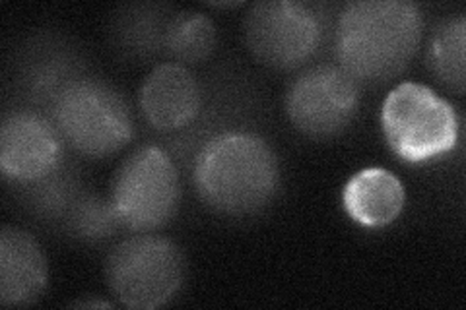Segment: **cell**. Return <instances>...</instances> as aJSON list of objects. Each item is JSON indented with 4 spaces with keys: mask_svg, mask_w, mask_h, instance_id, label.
Instances as JSON below:
<instances>
[{
    "mask_svg": "<svg viewBox=\"0 0 466 310\" xmlns=\"http://www.w3.org/2000/svg\"><path fill=\"white\" fill-rule=\"evenodd\" d=\"M140 109L150 126L162 132L183 130L197 121L202 92L187 66L166 63L156 66L140 90Z\"/></svg>",
    "mask_w": 466,
    "mask_h": 310,
    "instance_id": "cell-10",
    "label": "cell"
},
{
    "mask_svg": "<svg viewBox=\"0 0 466 310\" xmlns=\"http://www.w3.org/2000/svg\"><path fill=\"white\" fill-rule=\"evenodd\" d=\"M216 47V27L200 12H175L166 27L162 53L175 63L195 65L208 58Z\"/></svg>",
    "mask_w": 466,
    "mask_h": 310,
    "instance_id": "cell-15",
    "label": "cell"
},
{
    "mask_svg": "<svg viewBox=\"0 0 466 310\" xmlns=\"http://www.w3.org/2000/svg\"><path fill=\"white\" fill-rule=\"evenodd\" d=\"M47 116L72 150L87 157L113 155L133 138L125 99L106 82L86 74L58 95Z\"/></svg>",
    "mask_w": 466,
    "mask_h": 310,
    "instance_id": "cell-3",
    "label": "cell"
},
{
    "mask_svg": "<svg viewBox=\"0 0 466 310\" xmlns=\"http://www.w3.org/2000/svg\"><path fill=\"white\" fill-rule=\"evenodd\" d=\"M179 196V173L171 155L162 147L144 145L116 171L111 204L121 225L146 233L167 224L177 212Z\"/></svg>",
    "mask_w": 466,
    "mask_h": 310,
    "instance_id": "cell-6",
    "label": "cell"
},
{
    "mask_svg": "<svg viewBox=\"0 0 466 310\" xmlns=\"http://www.w3.org/2000/svg\"><path fill=\"white\" fill-rule=\"evenodd\" d=\"M247 47L262 65L291 70L319 49L323 18L315 6L294 0H267L249 8L245 16Z\"/></svg>",
    "mask_w": 466,
    "mask_h": 310,
    "instance_id": "cell-7",
    "label": "cell"
},
{
    "mask_svg": "<svg viewBox=\"0 0 466 310\" xmlns=\"http://www.w3.org/2000/svg\"><path fill=\"white\" fill-rule=\"evenodd\" d=\"M464 47L466 20L464 16H455L435 29L426 55V63L433 76L459 95L464 94L466 84Z\"/></svg>",
    "mask_w": 466,
    "mask_h": 310,
    "instance_id": "cell-14",
    "label": "cell"
},
{
    "mask_svg": "<svg viewBox=\"0 0 466 310\" xmlns=\"http://www.w3.org/2000/svg\"><path fill=\"white\" fill-rule=\"evenodd\" d=\"M63 164V138L47 115L12 111L0 128V167L18 185L34 183Z\"/></svg>",
    "mask_w": 466,
    "mask_h": 310,
    "instance_id": "cell-9",
    "label": "cell"
},
{
    "mask_svg": "<svg viewBox=\"0 0 466 310\" xmlns=\"http://www.w3.org/2000/svg\"><path fill=\"white\" fill-rule=\"evenodd\" d=\"M185 275L183 255L171 241L135 235L116 245L106 264L107 285L128 308L152 310L177 295Z\"/></svg>",
    "mask_w": 466,
    "mask_h": 310,
    "instance_id": "cell-5",
    "label": "cell"
},
{
    "mask_svg": "<svg viewBox=\"0 0 466 310\" xmlns=\"http://www.w3.org/2000/svg\"><path fill=\"white\" fill-rule=\"evenodd\" d=\"M381 125L390 150L406 164H424L453 152L459 140L455 107L414 82H404L387 95Z\"/></svg>",
    "mask_w": 466,
    "mask_h": 310,
    "instance_id": "cell-4",
    "label": "cell"
},
{
    "mask_svg": "<svg viewBox=\"0 0 466 310\" xmlns=\"http://www.w3.org/2000/svg\"><path fill=\"white\" fill-rule=\"evenodd\" d=\"M82 76L84 72L78 58L72 56L68 51H43L27 66L24 74V85L29 99L49 115L58 95Z\"/></svg>",
    "mask_w": 466,
    "mask_h": 310,
    "instance_id": "cell-13",
    "label": "cell"
},
{
    "mask_svg": "<svg viewBox=\"0 0 466 310\" xmlns=\"http://www.w3.org/2000/svg\"><path fill=\"white\" fill-rule=\"evenodd\" d=\"M119 225L121 221L115 214L111 200L107 202L90 192H84L65 221L68 233L86 241L107 239Z\"/></svg>",
    "mask_w": 466,
    "mask_h": 310,
    "instance_id": "cell-17",
    "label": "cell"
},
{
    "mask_svg": "<svg viewBox=\"0 0 466 310\" xmlns=\"http://www.w3.org/2000/svg\"><path fill=\"white\" fill-rule=\"evenodd\" d=\"M47 287V260L37 241L18 227L0 233V303L27 306Z\"/></svg>",
    "mask_w": 466,
    "mask_h": 310,
    "instance_id": "cell-11",
    "label": "cell"
},
{
    "mask_svg": "<svg viewBox=\"0 0 466 310\" xmlns=\"http://www.w3.org/2000/svg\"><path fill=\"white\" fill-rule=\"evenodd\" d=\"M348 215L363 227H385L395 221L406 202L402 183L381 167L358 171L344 186L342 195Z\"/></svg>",
    "mask_w": 466,
    "mask_h": 310,
    "instance_id": "cell-12",
    "label": "cell"
},
{
    "mask_svg": "<svg viewBox=\"0 0 466 310\" xmlns=\"http://www.w3.org/2000/svg\"><path fill=\"white\" fill-rule=\"evenodd\" d=\"M24 186H29L25 200L32 205V210L43 219L58 221L63 225L78 198L84 195L75 171L66 169L63 164L43 179L25 183Z\"/></svg>",
    "mask_w": 466,
    "mask_h": 310,
    "instance_id": "cell-16",
    "label": "cell"
},
{
    "mask_svg": "<svg viewBox=\"0 0 466 310\" xmlns=\"http://www.w3.org/2000/svg\"><path fill=\"white\" fill-rule=\"evenodd\" d=\"M424 18L408 0H358L344 6L334 32V51L356 82H387L410 65Z\"/></svg>",
    "mask_w": 466,
    "mask_h": 310,
    "instance_id": "cell-1",
    "label": "cell"
},
{
    "mask_svg": "<svg viewBox=\"0 0 466 310\" xmlns=\"http://www.w3.org/2000/svg\"><path fill=\"white\" fill-rule=\"evenodd\" d=\"M193 181L212 210L249 215L265 208L279 190V157L265 138L251 132H222L198 150Z\"/></svg>",
    "mask_w": 466,
    "mask_h": 310,
    "instance_id": "cell-2",
    "label": "cell"
},
{
    "mask_svg": "<svg viewBox=\"0 0 466 310\" xmlns=\"http://www.w3.org/2000/svg\"><path fill=\"white\" fill-rule=\"evenodd\" d=\"M360 87L350 74L334 65H319L291 82L286 113L305 136L332 138L354 121Z\"/></svg>",
    "mask_w": 466,
    "mask_h": 310,
    "instance_id": "cell-8",
    "label": "cell"
},
{
    "mask_svg": "<svg viewBox=\"0 0 466 310\" xmlns=\"http://www.w3.org/2000/svg\"><path fill=\"white\" fill-rule=\"evenodd\" d=\"M148 6L137 8L135 14H127L123 25L119 27V35L123 45L138 55L162 53L166 27L171 14H162L156 6L152 12H146Z\"/></svg>",
    "mask_w": 466,
    "mask_h": 310,
    "instance_id": "cell-18",
    "label": "cell"
}]
</instances>
